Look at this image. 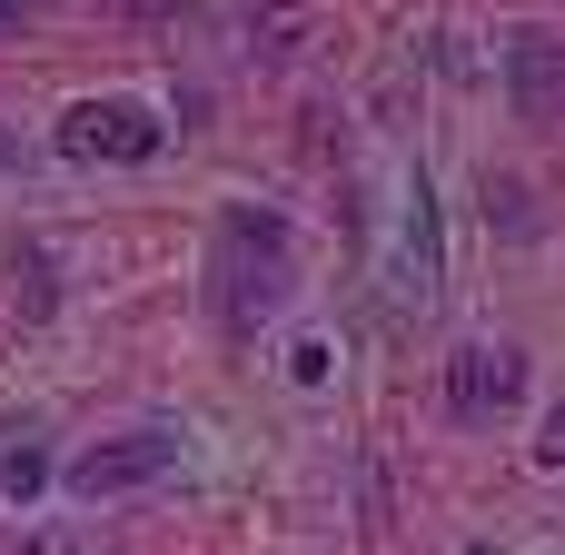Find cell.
<instances>
[{
  "instance_id": "6da1fadb",
  "label": "cell",
  "mask_w": 565,
  "mask_h": 555,
  "mask_svg": "<svg viewBox=\"0 0 565 555\" xmlns=\"http://www.w3.org/2000/svg\"><path fill=\"white\" fill-rule=\"evenodd\" d=\"M278 298H288V228L268 209H228V228H218V318L258 328V318H278Z\"/></svg>"
},
{
  "instance_id": "7a4b0ae2",
  "label": "cell",
  "mask_w": 565,
  "mask_h": 555,
  "mask_svg": "<svg viewBox=\"0 0 565 555\" xmlns=\"http://www.w3.org/2000/svg\"><path fill=\"white\" fill-rule=\"evenodd\" d=\"M169 467H179V437L169 427H129V437H99L89 457H70L60 487L70 497H129V487H159Z\"/></svg>"
},
{
  "instance_id": "3957f363",
  "label": "cell",
  "mask_w": 565,
  "mask_h": 555,
  "mask_svg": "<svg viewBox=\"0 0 565 555\" xmlns=\"http://www.w3.org/2000/svg\"><path fill=\"white\" fill-rule=\"evenodd\" d=\"M159 119L139 109V99H79L70 119H60V159H159Z\"/></svg>"
},
{
  "instance_id": "277c9868",
  "label": "cell",
  "mask_w": 565,
  "mask_h": 555,
  "mask_svg": "<svg viewBox=\"0 0 565 555\" xmlns=\"http://www.w3.org/2000/svg\"><path fill=\"white\" fill-rule=\"evenodd\" d=\"M526 397V357L516 348H457L447 357V417L457 427H497Z\"/></svg>"
},
{
  "instance_id": "5b68a950",
  "label": "cell",
  "mask_w": 565,
  "mask_h": 555,
  "mask_svg": "<svg viewBox=\"0 0 565 555\" xmlns=\"http://www.w3.org/2000/svg\"><path fill=\"white\" fill-rule=\"evenodd\" d=\"M507 99H516V119H536V129L565 119V40L556 30H516V40H507Z\"/></svg>"
},
{
  "instance_id": "8992f818",
  "label": "cell",
  "mask_w": 565,
  "mask_h": 555,
  "mask_svg": "<svg viewBox=\"0 0 565 555\" xmlns=\"http://www.w3.org/2000/svg\"><path fill=\"white\" fill-rule=\"evenodd\" d=\"M407 268H417L407 288H417V308H427V298H437V199H427V189H417V218H407Z\"/></svg>"
},
{
  "instance_id": "52a82bcc",
  "label": "cell",
  "mask_w": 565,
  "mask_h": 555,
  "mask_svg": "<svg viewBox=\"0 0 565 555\" xmlns=\"http://www.w3.org/2000/svg\"><path fill=\"white\" fill-rule=\"evenodd\" d=\"M40 487H50L40 447H10V457H0V497H40Z\"/></svg>"
},
{
  "instance_id": "ba28073f",
  "label": "cell",
  "mask_w": 565,
  "mask_h": 555,
  "mask_svg": "<svg viewBox=\"0 0 565 555\" xmlns=\"http://www.w3.org/2000/svg\"><path fill=\"white\" fill-rule=\"evenodd\" d=\"M288 377L318 387V377H328V338H298V348H288Z\"/></svg>"
},
{
  "instance_id": "9c48e42d",
  "label": "cell",
  "mask_w": 565,
  "mask_h": 555,
  "mask_svg": "<svg viewBox=\"0 0 565 555\" xmlns=\"http://www.w3.org/2000/svg\"><path fill=\"white\" fill-rule=\"evenodd\" d=\"M536 467H565V407L546 417V437H536Z\"/></svg>"
},
{
  "instance_id": "30bf717a",
  "label": "cell",
  "mask_w": 565,
  "mask_h": 555,
  "mask_svg": "<svg viewBox=\"0 0 565 555\" xmlns=\"http://www.w3.org/2000/svg\"><path fill=\"white\" fill-rule=\"evenodd\" d=\"M129 20H169V10H189V0H119Z\"/></svg>"
},
{
  "instance_id": "8fae6325",
  "label": "cell",
  "mask_w": 565,
  "mask_h": 555,
  "mask_svg": "<svg viewBox=\"0 0 565 555\" xmlns=\"http://www.w3.org/2000/svg\"><path fill=\"white\" fill-rule=\"evenodd\" d=\"M30 10H40V0H0V30H20V20H30Z\"/></svg>"
},
{
  "instance_id": "7c38bea8",
  "label": "cell",
  "mask_w": 565,
  "mask_h": 555,
  "mask_svg": "<svg viewBox=\"0 0 565 555\" xmlns=\"http://www.w3.org/2000/svg\"><path fill=\"white\" fill-rule=\"evenodd\" d=\"M0 169H20V129H0Z\"/></svg>"
},
{
  "instance_id": "4fadbf2b",
  "label": "cell",
  "mask_w": 565,
  "mask_h": 555,
  "mask_svg": "<svg viewBox=\"0 0 565 555\" xmlns=\"http://www.w3.org/2000/svg\"><path fill=\"white\" fill-rule=\"evenodd\" d=\"M467 555H497V546H467Z\"/></svg>"
}]
</instances>
